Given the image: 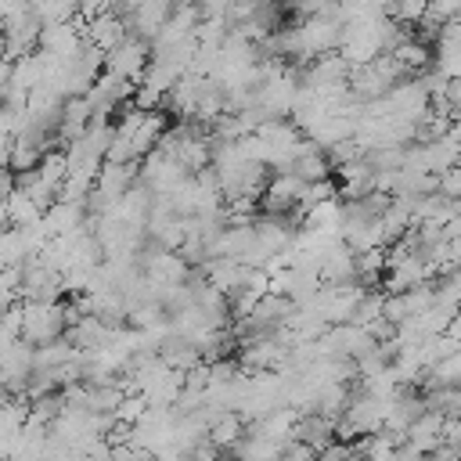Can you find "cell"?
<instances>
[{"label":"cell","mask_w":461,"mask_h":461,"mask_svg":"<svg viewBox=\"0 0 461 461\" xmlns=\"http://www.w3.org/2000/svg\"><path fill=\"white\" fill-rule=\"evenodd\" d=\"M443 425H447V418H443L439 411H436V414H421V418L407 429L403 443H407L411 450H418V454H432V450L443 447Z\"/></svg>","instance_id":"cell-1"},{"label":"cell","mask_w":461,"mask_h":461,"mask_svg":"<svg viewBox=\"0 0 461 461\" xmlns=\"http://www.w3.org/2000/svg\"><path fill=\"white\" fill-rule=\"evenodd\" d=\"M281 461H313V447H306V443H288L285 447V454H281Z\"/></svg>","instance_id":"cell-6"},{"label":"cell","mask_w":461,"mask_h":461,"mask_svg":"<svg viewBox=\"0 0 461 461\" xmlns=\"http://www.w3.org/2000/svg\"><path fill=\"white\" fill-rule=\"evenodd\" d=\"M241 421H245L241 414H223V418H216L212 429H209V439H212L220 450H223V447L234 450V447L241 443Z\"/></svg>","instance_id":"cell-5"},{"label":"cell","mask_w":461,"mask_h":461,"mask_svg":"<svg viewBox=\"0 0 461 461\" xmlns=\"http://www.w3.org/2000/svg\"><path fill=\"white\" fill-rule=\"evenodd\" d=\"M58 324H61V313L47 303H36V306L25 310V339H36V342L50 339L58 331Z\"/></svg>","instance_id":"cell-3"},{"label":"cell","mask_w":461,"mask_h":461,"mask_svg":"<svg viewBox=\"0 0 461 461\" xmlns=\"http://www.w3.org/2000/svg\"><path fill=\"white\" fill-rule=\"evenodd\" d=\"M331 429H335L331 418L310 414V418H303V421L295 425V439L306 443V447H313V450H324V447H331Z\"/></svg>","instance_id":"cell-4"},{"label":"cell","mask_w":461,"mask_h":461,"mask_svg":"<svg viewBox=\"0 0 461 461\" xmlns=\"http://www.w3.org/2000/svg\"><path fill=\"white\" fill-rule=\"evenodd\" d=\"M281 454H285V443L267 439L259 432L241 436V443L234 447V461H281Z\"/></svg>","instance_id":"cell-2"}]
</instances>
